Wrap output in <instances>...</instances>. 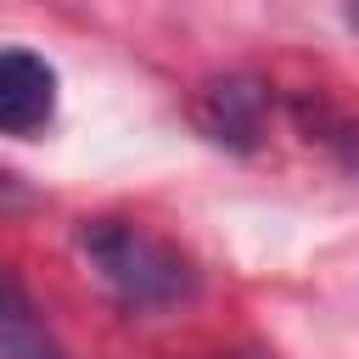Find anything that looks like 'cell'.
Returning a JSON list of instances; mask_svg holds the SVG:
<instances>
[{
  "mask_svg": "<svg viewBox=\"0 0 359 359\" xmlns=\"http://www.w3.org/2000/svg\"><path fill=\"white\" fill-rule=\"evenodd\" d=\"M79 252L101 275V286L135 314H168L196 297V264L174 241H163L129 219H84Z\"/></svg>",
  "mask_w": 359,
  "mask_h": 359,
  "instance_id": "cell-1",
  "label": "cell"
},
{
  "mask_svg": "<svg viewBox=\"0 0 359 359\" xmlns=\"http://www.w3.org/2000/svg\"><path fill=\"white\" fill-rule=\"evenodd\" d=\"M264 112H269V90L247 73H224V79H208L191 101V118L196 129L224 146V151H252L258 135H264Z\"/></svg>",
  "mask_w": 359,
  "mask_h": 359,
  "instance_id": "cell-2",
  "label": "cell"
},
{
  "mask_svg": "<svg viewBox=\"0 0 359 359\" xmlns=\"http://www.w3.org/2000/svg\"><path fill=\"white\" fill-rule=\"evenodd\" d=\"M56 118V67L22 45L0 56V129L11 140H34Z\"/></svg>",
  "mask_w": 359,
  "mask_h": 359,
  "instance_id": "cell-3",
  "label": "cell"
},
{
  "mask_svg": "<svg viewBox=\"0 0 359 359\" xmlns=\"http://www.w3.org/2000/svg\"><path fill=\"white\" fill-rule=\"evenodd\" d=\"M0 353H6V359H62L56 342L45 337V325L34 320L17 275L6 280V303H0Z\"/></svg>",
  "mask_w": 359,
  "mask_h": 359,
  "instance_id": "cell-4",
  "label": "cell"
},
{
  "mask_svg": "<svg viewBox=\"0 0 359 359\" xmlns=\"http://www.w3.org/2000/svg\"><path fill=\"white\" fill-rule=\"evenodd\" d=\"M292 112H297V123L309 129V140L331 146V151H337V157L359 174V129H353V123H342V118H337L331 107H320V101H297Z\"/></svg>",
  "mask_w": 359,
  "mask_h": 359,
  "instance_id": "cell-5",
  "label": "cell"
},
{
  "mask_svg": "<svg viewBox=\"0 0 359 359\" xmlns=\"http://www.w3.org/2000/svg\"><path fill=\"white\" fill-rule=\"evenodd\" d=\"M342 11H348V28L359 34V0H342Z\"/></svg>",
  "mask_w": 359,
  "mask_h": 359,
  "instance_id": "cell-6",
  "label": "cell"
}]
</instances>
